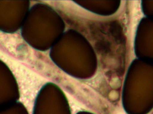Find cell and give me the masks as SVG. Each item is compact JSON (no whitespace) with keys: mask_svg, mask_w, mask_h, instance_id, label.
Listing matches in <instances>:
<instances>
[{"mask_svg":"<svg viewBox=\"0 0 153 114\" xmlns=\"http://www.w3.org/2000/svg\"><path fill=\"white\" fill-rule=\"evenodd\" d=\"M0 114H29L25 107L20 103H14L0 109Z\"/></svg>","mask_w":153,"mask_h":114,"instance_id":"obj_1","label":"cell"}]
</instances>
